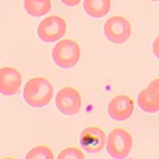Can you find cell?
Here are the masks:
<instances>
[{"label": "cell", "instance_id": "cell-1", "mask_svg": "<svg viewBox=\"0 0 159 159\" xmlns=\"http://www.w3.org/2000/svg\"><path fill=\"white\" fill-rule=\"evenodd\" d=\"M23 96L29 106L34 108L45 107L53 96V87L45 77H33L26 83Z\"/></svg>", "mask_w": 159, "mask_h": 159}, {"label": "cell", "instance_id": "cell-2", "mask_svg": "<svg viewBox=\"0 0 159 159\" xmlns=\"http://www.w3.org/2000/svg\"><path fill=\"white\" fill-rule=\"evenodd\" d=\"M81 56V50L78 43L71 39H62L57 42L52 50L54 63L63 69L75 67Z\"/></svg>", "mask_w": 159, "mask_h": 159}, {"label": "cell", "instance_id": "cell-3", "mask_svg": "<svg viewBox=\"0 0 159 159\" xmlns=\"http://www.w3.org/2000/svg\"><path fill=\"white\" fill-rule=\"evenodd\" d=\"M133 136L121 128L113 129L107 138V152L114 159L126 158L133 149Z\"/></svg>", "mask_w": 159, "mask_h": 159}, {"label": "cell", "instance_id": "cell-4", "mask_svg": "<svg viewBox=\"0 0 159 159\" xmlns=\"http://www.w3.org/2000/svg\"><path fill=\"white\" fill-rule=\"evenodd\" d=\"M67 23L59 16H50L43 19L37 28L38 37L46 43L55 42L66 34Z\"/></svg>", "mask_w": 159, "mask_h": 159}, {"label": "cell", "instance_id": "cell-5", "mask_svg": "<svg viewBox=\"0 0 159 159\" xmlns=\"http://www.w3.org/2000/svg\"><path fill=\"white\" fill-rule=\"evenodd\" d=\"M104 34L113 44H123L132 35V25L124 16H114L105 22Z\"/></svg>", "mask_w": 159, "mask_h": 159}, {"label": "cell", "instance_id": "cell-6", "mask_svg": "<svg viewBox=\"0 0 159 159\" xmlns=\"http://www.w3.org/2000/svg\"><path fill=\"white\" fill-rule=\"evenodd\" d=\"M55 106L65 115H75L79 112L82 106L80 93L71 87H64L55 96Z\"/></svg>", "mask_w": 159, "mask_h": 159}, {"label": "cell", "instance_id": "cell-7", "mask_svg": "<svg viewBox=\"0 0 159 159\" xmlns=\"http://www.w3.org/2000/svg\"><path fill=\"white\" fill-rule=\"evenodd\" d=\"M79 142L83 150L90 153L102 151L107 143L106 134L98 127H89L83 129L79 136Z\"/></svg>", "mask_w": 159, "mask_h": 159}, {"label": "cell", "instance_id": "cell-8", "mask_svg": "<svg viewBox=\"0 0 159 159\" xmlns=\"http://www.w3.org/2000/svg\"><path fill=\"white\" fill-rule=\"evenodd\" d=\"M134 111V101L126 94L114 96L108 106V114L115 121H125L132 116Z\"/></svg>", "mask_w": 159, "mask_h": 159}, {"label": "cell", "instance_id": "cell-9", "mask_svg": "<svg viewBox=\"0 0 159 159\" xmlns=\"http://www.w3.org/2000/svg\"><path fill=\"white\" fill-rule=\"evenodd\" d=\"M22 75L16 68L5 66L0 70V93L5 96L16 94L21 87Z\"/></svg>", "mask_w": 159, "mask_h": 159}, {"label": "cell", "instance_id": "cell-10", "mask_svg": "<svg viewBox=\"0 0 159 159\" xmlns=\"http://www.w3.org/2000/svg\"><path fill=\"white\" fill-rule=\"evenodd\" d=\"M83 7L88 16L101 18L111 11V0H84Z\"/></svg>", "mask_w": 159, "mask_h": 159}, {"label": "cell", "instance_id": "cell-11", "mask_svg": "<svg viewBox=\"0 0 159 159\" xmlns=\"http://www.w3.org/2000/svg\"><path fill=\"white\" fill-rule=\"evenodd\" d=\"M138 105L140 109L148 113H154L159 111V95L149 88L142 90L138 94Z\"/></svg>", "mask_w": 159, "mask_h": 159}, {"label": "cell", "instance_id": "cell-12", "mask_svg": "<svg viewBox=\"0 0 159 159\" xmlns=\"http://www.w3.org/2000/svg\"><path fill=\"white\" fill-rule=\"evenodd\" d=\"M24 8L32 16L40 17L47 14L52 9L51 1H38V0H24Z\"/></svg>", "mask_w": 159, "mask_h": 159}, {"label": "cell", "instance_id": "cell-13", "mask_svg": "<svg viewBox=\"0 0 159 159\" xmlns=\"http://www.w3.org/2000/svg\"><path fill=\"white\" fill-rule=\"evenodd\" d=\"M26 159H53L54 154L52 150L45 145H39L33 148L26 154Z\"/></svg>", "mask_w": 159, "mask_h": 159}, {"label": "cell", "instance_id": "cell-14", "mask_svg": "<svg viewBox=\"0 0 159 159\" xmlns=\"http://www.w3.org/2000/svg\"><path fill=\"white\" fill-rule=\"evenodd\" d=\"M58 159H84L85 154L81 150L75 147H69L61 151L57 156Z\"/></svg>", "mask_w": 159, "mask_h": 159}, {"label": "cell", "instance_id": "cell-15", "mask_svg": "<svg viewBox=\"0 0 159 159\" xmlns=\"http://www.w3.org/2000/svg\"><path fill=\"white\" fill-rule=\"evenodd\" d=\"M148 88L152 92H153L154 93L159 95V78H155L154 80H152L150 83V85L148 86Z\"/></svg>", "mask_w": 159, "mask_h": 159}, {"label": "cell", "instance_id": "cell-16", "mask_svg": "<svg viewBox=\"0 0 159 159\" xmlns=\"http://www.w3.org/2000/svg\"><path fill=\"white\" fill-rule=\"evenodd\" d=\"M152 52H153V54L159 59V35L156 36V38L154 39L152 43Z\"/></svg>", "mask_w": 159, "mask_h": 159}, {"label": "cell", "instance_id": "cell-17", "mask_svg": "<svg viewBox=\"0 0 159 159\" xmlns=\"http://www.w3.org/2000/svg\"><path fill=\"white\" fill-rule=\"evenodd\" d=\"M60 1L69 7H75L81 2V0H60Z\"/></svg>", "mask_w": 159, "mask_h": 159}, {"label": "cell", "instance_id": "cell-18", "mask_svg": "<svg viewBox=\"0 0 159 159\" xmlns=\"http://www.w3.org/2000/svg\"><path fill=\"white\" fill-rule=\"evenodd\" d=\"M38 1H43V2H46V1H51V0H38Z\"/></svg>", "mask_w": 159, "mask_h": 159}, {"label": "cell", "instance_id": "cell-19", "mask_svg": "<svg viewBox=\"0 0 159 159\" xmlns=\"http://www.w3.org/2000/svg\"><path fill=\"white\" fill-rule=\"evenodd\" d=\"M152 1H159V0H152Z\"/></svg>", "mask_w": 159, "mask_h": 159}]
</instances>
